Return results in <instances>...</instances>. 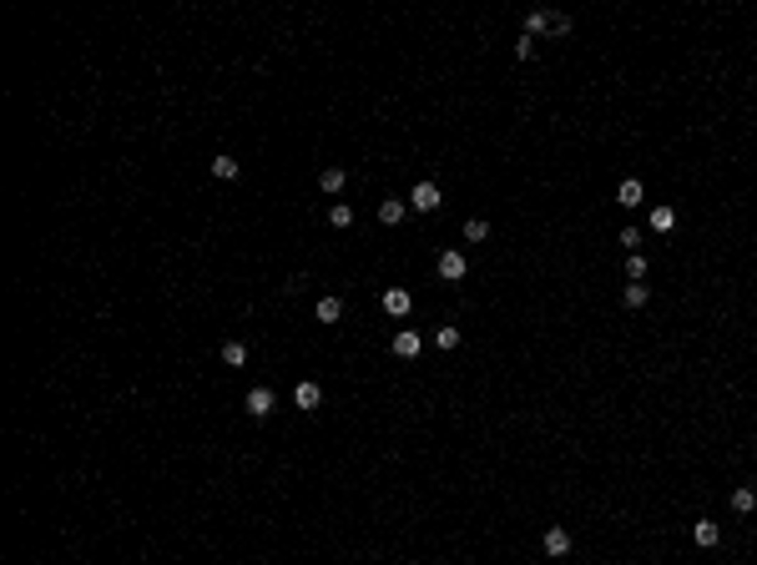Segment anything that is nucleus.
<instances>
[{
	"mask_svg": "<svg viewBox=\"0 0 757 565\" xmlns=\"http://www.w3.org/2000/svg\"><path fill=\"white\" fill-rule=\"evenodd\" d=\"M222 364H227V369H243V364H248V344L227 338V344H222Z\"/></svg>",
	"mask_w": 757,
	"mask_h": 565,
	"instance_id": "11",
	"label": "nucleus"
},
{
	"mask_svg": "<svg viewBox=\"0 0 757 565\" xmlns=\"http://www.w3.org/2000/svg\"><path fill=\"white\" fill-rule=\"evenodd\" d=\"M313 318H318V323H338V318H343V298H318Z\"/></svg>",
	"mask_w": 757,
	"mask_h": 565,
	"instance_id": "12",
	"label": "nucleus"
},
{
	"mask_svg": "<svg viewBox=\"0 0 757 565\" xmlns=\"http://www.w3.org/2000/svg\"><path fill=\"white\" fill-rule=\"evenodd\" d=\"M526 36H550V11H531L526 16Z\"/></svg>",
	"mask_w": 757,
	"mask_h": 565,
	"instance_id": "14",
	"label": "nucleus"
},
{
	"mask_svg": "<svg viewBox=\"0 0 757 565\" xmlns=\"http://www.w3.org/2000/svg\"><path fill=\"white\" fill-rule=\"evenodd\" d=\"M691 540H696V545H702V550H712V545L722 540V530H717V520H696V525H691Z\"/></svg>",
	"mask_w": 757,
	"mask_h": 565,
	"instance_id": "9",
	"label": "nucleus"
},
{
	"mask_svg": "<svg viewBox=\"0 0 757 565\" xmlns=\"http://www.w3.org/2000/svg\"><path fill=\"white\" fill-rule=\"evenodd\" d=\"M434 349H444V354H449V349H459V328H454V323L434 328Z\"/></svg>",
	"mask_w": 757,
	"mask_h": 565,
	"instance_id": "15",
	"label": "nucleus"
},
{
	"mask_svg": "<svg viewBox=\"0 0 757 565\" xmlns=\"http://www.w3.org/2000/svg\"><path fill=\"white\" fill-rule=\"evenodd\" d=\"M752 505H757V490H747V485H742V490H732V510H737V515H747Z\"/></svg>",
	"mask_w": 757,
	"mask_h": 565,
	"instance_id": "20",
	"label": "nucleus"
},
{
	"mask_svg": "<svg viewBox=\"0 0 757 565\" xmlns=\"http://www.w3.org/2000/svg\"><path fill=\"white\" fill-rule=\"evenodd\" d=\"M343 177H348V172H343V167H323V177H318V187H323V192H338V187H343Z\"/></svg>",
	"mask_w": 757,
	"mask_h": 565,
	"instance_id": "19",
	"label": "nucleus"
},
{
	"mask_svg": "<svg viewBox=\"0 0 757 565\" xmlns=\"http://www.w3.org/2000/svg\"><path fill=\"white\" fill-rule=\"evenodd\" d=\"M672 222H677L672 207H652V228H657V233H672Z\"/></svg>",
	"mask_w": 757,
	"mask_h": 565,
	"instance_id": "21",
	"label": "nucleus"
},
{
	"mask_svg": "<svg viewBox=\"0 0 757 565\" xmlns=\"http://www.w3.org/2000/svg\"><path fill=\"white\" fill-rule=\"evenodd\" d=\"M621 298H626V308H642V303L652 298V288H647V282H626V293H621Z\"/></svg>",
	"mask_w": 757,
	"mask_h": 565,
	"instance_id": "17",
	"label": "nucleus"
},
{
	"mask_svg": "<svg viewBox=\"0 0 757 565\" xmlns=\"http://www.w3.org/2000/svg\"><path fill=\"white\" fill-rule=\"evenodd\" d=\"M394 354H399V359H419V333H414V328H399V333H394Z\"/></svg>",
	"mask_w": 757,
	"mask_h": 565,
	"instance_id": "8",
	"label": "nucleus"
},
{
	"mask_svg": "<svg viewBox=\"0 0 757 565\" xmlns=\"http://www.w3.org/2000/svg\"><path fill=\"white\" fill-rule=\"evenodd\" d=\"M439 202H444V197H439L434 182H419V187L409 192V207H414V212H439Z\"/></svg>",
	"mask_w": 757,
	"mask_h": 565,
	"instance_id": "1",
	"label": "nucleus"
},
{
	"mask_svg": "<svg viewBox=\"0 0 757 565\" xmlns=\"http://www.w3.org/2000/svg\"><path fill=\"white\" fill-rule=\"evenodd\" d=\"M439 278H444V282H459V278H464V253H454V248L439 253Z\"/></svg>",
	"mask_w": 757,
	"mask_h": 565,
	"instance_id": "4",
	"label": "nucleus"
},
{
	"mask_svg": "<svg viewBox=\"0 0 757 565\" xmlns=\"http://www.w3.org/2000/svg\"><path fill=\"white\" fill-rule=\"evenodd\" d=\"M238 172H243V167L232 162L227 152H222V157H212V177H217V182H238Z\"/></svg>",
	"mask_w": 757,
	"mask_h": 565,
	"instance_id": "10",
	"label": "nucleus"
},
{
	"mask_svg": "<svg viewBox=\"0 0 757 565\" xmlns=\"http://www.w3.org/2000/svg\"><path fill=\"white\" fill-rule=\"evenodd\" d=\"M642 197H647V192H642V182H636V177H626V182L616 187V202H621V207H636Z\"/></svg>",
	"mask_w": 757,
	"mask_h": 565,
	"instance_id": "13",
	"label": "nucleus"
},
{
	"mask_svg": "<svg viewBox=\"0 0 757 565\" xmlns=\"http://www.w3.org/2000/svg\"><path fill=\"white\" fill-rule=\"evenodd\" d=\"M550 36H570V16H550Z\"/></svg>",
	"mask_w": 757,
	"mask_h": 565,
	"instance_id": "24",
	"label": "nucleus"
},
{
	"mask_svg": "<svg viewBox=\"0 0 757 565\" xmlns=\"http://www.w3.org/2000/svg\"><path fill=\"white\" fill-rule=\"evenodd\" d=\"M379 303H384V313H389V318H404V313H409V308H414V298H409V293H404V288H389V293H384Z\"/></svg>",
	"mask_w": 757,
	"mask_h": 565,
	"instance_id": "3",
	"label": "nucleus"
},
{
	"mask_svg": "<svg viewBox=\"0 0 757 565\" xmlns=\"http://www.w3.org/2000/svg\"><path fill=\"white\" fill-rule=\"evenodd\" d=\"M243 409H248L253 419H268V414H273V389H248Z\"/></svg>",
	"mask_w": 757,
	"mask_h": 565,
	"instance_id": "2",
	"label": "nucleus"
},
{
	"mask_svg": "<svg viewBox=\"0 0 757 565\" xmlns=\"http://www.w3.org/2000/svg\"><path fill=\"white\" fill-rule=\"evenodd\" d=\"M490 238V222L485 217H470V222H464V243H485Z\"/></svg>",
	"mask_w": 757,
	"mask_h": 565,
	"instance_id": "16",
	"label": "nucleus"
},
{
	"mask_svg": "<svg viewBox=\"0 0 757 565\" xmlns=\"http://www.w3.org/2000/svg\"><path fill=\"white\" fill-rule=\"evenodd\" d=\"M541 545H545V555H555V560H560V555L570 550V530H565V525H550Z\"/></svg>",
	"mask_w": 757,
	"mask_h": 565,
	"instance_id": "5",
	"label": "nucleus"
},
{
	"mask_svg": "<svg viewBox=\"0 0 757 565\" xmlns=\"http://www.w3.org/2000/svg\"><path fill=\"white\" fill-rule=\"evenodd\" d=\"M293 399H298V409H303V414H313V409H318V404H323V389H318V384H308V379H303V384H298V389H293Z\"/></svg>",
	"mask_w": 757,
	"mask_h": 565,
	"instance_id": "7",
	"label": "nucleus"
},
{
	"mask_svg": "<svg viewBox=\"0 0 757 565\" xmlns=\"http://www.w3.org/2000/svg\"><path fill=\"white\" fill-rule=\"evenodd\" d=\"M409 217V202H399V197H389V202H379V222L384 228H399V222Z\"/></svg>",
	"mask_w": 757,
	"mask_h": 565,
	"instance_id": "6",
	"label": "nucleus"
},
{
	"mask_svg": "<svg viewBox=\"0 0 757 565\" xmlns=\"http://www.w3.org/2000/svg\"><path fill=\"white\" fill-rule=\"evenodd\" d=\"M626 278H631V282H642V278H647V258H642V253H631V258H626Z\"/></svg>",
	"mask_w": 757,
	"mask_h": 565,
	"instance_id": "22",
	"label": "nucleus"
},
{
	"mask_svg": "<svg viewBox=\"0 0 757 565\" xmlns=\"http://www.w3.org/2000/svg\"><path fill=\"white\" fill-rule=\"evenodd\" d=\"M531 51H536V36H520V41H515V56H520V61H531Z\"/></svg>",
	"mask_w": 757,
	"mask_h": 565,
	"instance_id": "23",
	"label": "nucleus"
},
{
	"mask_svg": "<svg viewBox=\"0 0 757 565\" xmlns=\"http://www.w3.org/2000/svg\"><path fill=\"white\" fill-rule=\"evenodd\" d=\"M328 222H333V228H354V207H348V202H333V207H328Z\"/></svg>",
	"mask_w": 757,
	"mask_h": 565,
	"instance_id": "18",
	"label": "nucleus"
}]
</instances>
